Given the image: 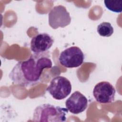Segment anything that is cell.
<instances>
[{
  "label": "cell",
  "instance_id": "6da1fadb",
  "mask_svg": "<svg viewBox=\"0 0 122 122\" xmlns=\"http://www.w3.org/2000/svg\"><path fill=\"white\" fill-rule=\"evenodd\" d=\"M47 53H34L28 60L18 62L9 73V78L14 83L23 87L39 83L43 70L52 67L51 60Z\"/></svg>",
  "mask_w": 122,
  "mask_h": 122
},
{
  "label": "cell",
  "instance_id": "7a4b0ae2",
  "mask_svg": "<svg viewBox=\"0 0 122 122\" xmlns=\"http://www.w3.org/2000/svg\"><path fill=\"white\" fill-rule=\"evenodd\" d=\"M67 108L45 103L38 106L34 110L32 121L36 122H63L67 120Z\"/></svg>",
  "mask_w": 122,
  "mask_h": 122
},
{
  "label": "cell",
  "instance_id": "3957f363",
  "mask_svg": "<svg viewBox=\"0 0 122 122\" xmlns=\"http://www.w3.org/2000/svg\"><path fill=\"white\" fill-rule=\"evenodd\" d=\"M46 90L54 99L61 100L66 98L71 93V85L66 78L58 76L51 80Z\"/></svg>",
  "mask_w": 122,
  "mask_h": 122
},
{
  "label": "cell",
  "instance_id": "277c9868",
  "mask_svg": "<svg viewBox=\"0 0 122 122\" xmlns=\"http://www.w3.org/2000/svg\"><path fill=\"white\" fill-rule=\"evenodd\" d=\"M84 59V55L81 49L77 46H71L61 52L59 61L62 66L72 68L81 66Z\"/></svg>",
  "mask_w": 122,
  "mask_h": 122
},
{
  "label": "cell",
  "instance_id": "5b68a950",
  "mask_svg": "<svg viewBox=\"0 0 122 122\" xmlns=\"http://www.w3.org/2000/svg\"><path fill=\"white\" fill-rule=\"evenodd\" d=\"M49 25L53 29L64 28L71 22V17L66 8L62 5L54 6L48 15Z\"/></svg>",
  "mask_w": 122,
  "mask_h": 122
},
{
  "label": "cell",
  "instance_id": "8992f818",
  "mask_svg": "<svg viewBox=\"0 0 122 122\" xmlns=\"http://www.w3.org/2000/svg\"><path fill=\"white\" fill-rule=\"evenodd\" d=\"M116 90L108 81H101L95 85L93 90V95L95 100L102 104L112 102L115 100Z\"/></svg>",
  "mask_w": 122,
  "mask_h": 122
},
{
  "label": "cell",
  "instance_id": "52a82bcc",
  "mask_svg": "<svg viewBox=\"0 0 122 122\" xmlns=\"http://www.w3.org/2000/svg\"><path fill=\"white\" fill-rule=\"evenodd\" d=\"M88 103V100L83 94L79 91H75L66 100L65 105L70 112L78 114L86 109Z\"/></svg>",
  "mask_w": 122,
  "mask_h": 122
},
{
  "label": "cell",
  "instance_id": "ba28073f",
  "mask_svg": "<svg viewBox=\"0 0 122 122\" xmlns=\"http://www.w3.org/2000/svg\"><path fill=\"white\" fill-rule=\"evenodd\" d=\"M53 38L47 33H39L33 37L30 41V49L34 53L47 52L52 46Z\"/></svg>",
  "mask_w": 122,
  "mask_h": 122
},
{
  "label": "cell",
  "instance_id": "9c48e42d",
  "mask_svg": "<svg viewBox=\"0 0 122 122\" xmlns=\"http://www.w3.org/2000/svg\"><path fill=\"white\" fill-rule=\"evenodd\" d=\"M97 31L101 36L109 37L113 34L114 29L110 22H103L98 25Z\"/></svg>",
  "mask_w": 122,
  "mask_h": 122
},
{
  "label": "cell",
  "instance_id": "30bf717a",
  "mask_svg": "<svg viewBox=\"0 0 122 122\" xmlns=\"http://www.w3.org/2000/svg\"><path fill=\"white\" fill-rule=\"evenodd\" d=\"M106 8L110 11L120 13L122 11V0H104Z\"/></svg>",
  "mask_w": 122,
  "mask_h": 122
}]
</instances>
